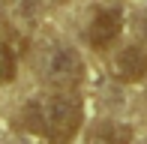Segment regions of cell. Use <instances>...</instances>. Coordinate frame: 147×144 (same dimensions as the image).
<instances>
[{"label":"cell","mask_w":147,"mask_h":144,"mask_svg":"<svg viewBox=\"0 0 147 144\" xmlns=\"http://www.w3.org/2000/svg\"><path fill=\"white\" fill-rule=\"evenodd\" d=\"M120 27H123V18H120L117 9H99L96 15H93V21H90L87 39H90L93 48L105 51V48H111V45L117 42Z\"/></svg>","instance_id":"obj_3"},{"label":"cell","mask_w":147,"mask_h":144,"mask_svg":"<svg viewBox=\"0 0 147 144\" xmlns=\"http://www.w3.org/2000/svg\"><path fill=\"white\" fill-rule=\"evenodd\" d=\"M114 69H117V75L123 78V81H141V78L147 75V54L141 48H123L120 51V57H117V63H114Z\"/></svg>","instance_id":"obj_4"},{"label":"cell","mask_w":147,"mask_h":144,"mask_svg":"<svg viewBox=\"0 0 147 144\" xmlns=\"http://www.w3.org/2000/svg\"><path fill=\"white\" fill-rule=\"evenodd\" d=\"M51 144H66V141H51Z\"/></svg>","instance_id":"obj_7"},{"label":"cell","mask_w":147,"mask_h":144,"mask_svg":"<svg viewBox=\"0 0 147 144\" xmlns=\"http://www.w3.org/2000/svg\"><path fill=\"white\" fill-rule=\"evenodd\" d=\"M30 111H33V120H39L36 129L45 132L51 141H69L81 129V120H84L81 99L72 90H60V93L45 96Z\"/></svg>","instance_id":"obj_1"},{"label":"cell","mask_w":147,"mask_h":144,"mask_svg":"<svg viewBox=\"0 0 147 144\" xmlns=\"http://www.w3.org/2000/svg\"><path fill=\"white\" fill-rule=\"evenodd\" d=\"M12 72H15V57L6 45H0V81H9Z\"/></svg>","instance_id":"obj_6"},{"label":"cell","mask_w":147,"mask_h":144,"mask_svg":"<svg viewBox=\"0 0 147 144\" xmlns=\"http://www.w3.org/2000/svg\"><path fill=\"white\" fill-rule=\"evenodd\" d=\"M42 75L48 78L54 87L72 90L84 78V60H81V54H78L75 48L54 45V48H48L45 57H42Z\"/></svg>","instance_id":"obj_2"},{"label":"cell","mask_w":147,"mask_h":144,"mask_svg":"<svg viewBox=\"0 0 147 144\" xmlns=\"http://www.w3.org/2000/svg\"><path fill=\"white\" fill-rule=\"evenodd\" d=\"M132 132L123 123H102L87 135V144H129Z\"/></svg>","instance_id":"obj_5"}]
</instances>
